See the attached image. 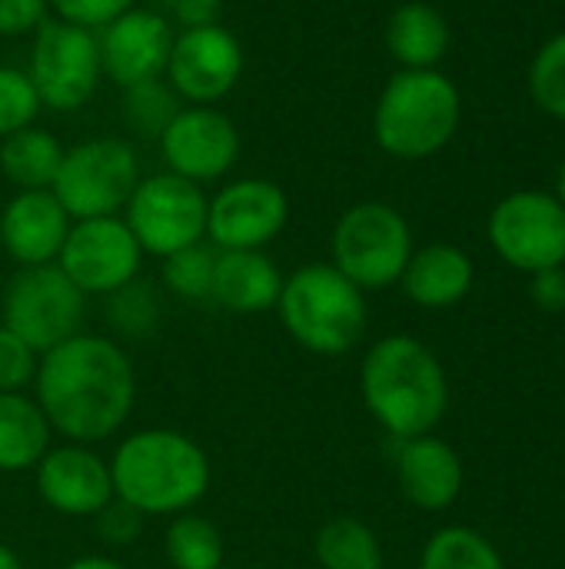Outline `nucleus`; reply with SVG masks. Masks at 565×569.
I'll list each match as a JSON object with an SVG mask.
<instances>
[{"label": "nucleus", "mask_w": 565, "mask_h": 569, "mask_svg": "<svg viewBox=\"0 0 565 569\" xmlns=\"http://www.w3.org/2000/svg\"><path fill=\"white\" fill-rule=\"evenodd\" d=\"M386 47L403 70H433L450 47L446 17L423 0H410L393 10L386 23Z\"/></svg>", "instance_id": "obj_22"}, {"label": "nucleus", "mask_w": 565, "mask_h": 569, "mask_svg": "<svg viewBox=\"0 0 565 569\" xmlns=\"http://www.w3.org/2000/svg\"><path fill=\"white\" fill-rule=\"evenodd\" d=\"M529 90L546 113L565 120V33L553 37L536 53L529 70Z\"/></svg>", "instance_id": "obj_32"}, {"label": "nucleus", "mask_w": 565, "mask_h": 569, "mask_svg": "<svg viewBox=\"0 0 565 569\" xmlns=\"http://www.w3.org/2000/svg\"><path fill=\"white\" fill-rule=\"evenodd\" d=\"M220 569H240V567H220Z\"/></svg>", "instance_id": "obj_42"}, {"label": "nucleus", "mask_w": 565, "mask_h": 569, "mask_svg": "<svg viewBox=\"0 0 565 569\" xmlns=\"http://www.w3.org/2000/svg\"><path fill=\"white\" fill-rule=\"evenodd\" d=\"M173 27L153 7H130L117 20L97 30L103 73L117 87H137L147 80H160L173 50Z\"/></svg>", "instance_id": "obj_16"}, {"label": "nucleus", "mask_w": 565, "mask_h": 569, "mask_svg": "<svg viewBox=\"0 0 565 569\" xmlns=\"http://www.w3.org/2000/svg\"><path fill=\"white\" fill-rule=\"evenodd\" d=\"M47 3L57 20L77 23L87 30H100L120 13H127L130 7H137V0H47Z\"/></svg>", "instance_id": "obj_34"}, {"label": "nucleus", "mask_w": 565, "mask_h": 569, "mask_svg": "<svg viewBox=\"0 0 565 569\" xmlns=\"http://www.w3.org/2000/svg\"><path fill=\"white\" fill-rule=\"evenodd\" d=\"M37 353L0 323V393H23L37 377Z\"/></svg>", "instance_id": "obj_33"}, {"label": "nucleus", "mask_w": 565, "mask_h": 569, "mask_svg": "<svg viewBox=\"0 0 565 569\" xmlns=\"http://www.w3.org/2000/svg\"><path fill=\"white\" fill-rule=\"evenodd\" d=\"M47 20V0H0V37H33Z\"/></svg>", "instance_id": "obj_35"}, {"label": "nucleus", "mask_w": 565, "mask_h": 569, "mask_svg": "<svg viewBox=\"0 0 565 569\" xmlns=\"http://www.w3.org/2000/svg\"><path fill=\"white\" fill-rule=\"evenodd\" d=\"M27 77L40 97V107H50L57 113L80 110L97 93V83L103 77L97 30L50 17L33 33Z\"/></svg>", "instance_id": "obj_9"}, {"label": "nucleus", "mask_w": 565, "mask_h": 569, "mask_svg": "<svg viewBox=\"0 0 565 569\" xmlns=\"http://www.w3.org/2000/svg\"><path fill=\"white\" fill-rule=\"evenodd\" d=\"M160 303L150 283L130 280L127 287L107 293V320L123 333V337H147L157 327Z\"/></svg>", "instance_id": "obj_30"}, {"label": "nucleus", "mask_w": 565, "mask_h": 569, "mask_svg": "<svg viewBox=\"0 0 565 569\" xmlns=\"http://www.w3.org/2000/svg\"><path fill=\"white\" fill-rule=\"evenodd\" d=\"M290 220V200L280 183L243 177L206 200V237L216 250H263Z\"/></svg>", "instance_id": "obj_14"}, {"label": "nucleus", "mask_w": 565, "mask_h": 569, "mask_svg": "<svg viewBox=\"0 0 565 569\" xmlns=\"http://www.w3.org/2000/svg\"><path fill=\"white\" fill-rule=\"evenodd\" d=\"M0 317L40 357L83 333L87 293L57 263L20 267L0 293Z\"/></svg>", "instance_id": "obj_6"}, {"label": "nucleus", "mask_w": 565, "mask_h": 569, "mask_svg": "<svg viewBox=\"0 0 565 569\" xmlns=\"http://www.w3.org/2000/svg\"><path fill=\"white\" fill-rule=\"evenodd\" d=\"M123 223L143 253L170 257L206 237V193L176 173H153L137 183L123 207Z\"/></svg>", "instance_id": "obj_10"}, {"label": "nucleus", "mask_w": 565, "mask_h": 569, "mask_svg": "<svg viewBox=\"0 0 565 569\" xmlns=\"http://www.w3.org/2000/svg\"><path fill=\"white\" fill-rule=\"evenodd\" d=\"M180 110L183 100L173 93L170 83H163V77L123 90V123L143 140H160V133L173 123Z\"/></svg>", "instance_id": "obj_28"}, {"label": "nucleus", "mask_w": 565, "mask_h": 569, "mask_svg": "<svg viewBox=\"0 0 565 569\" xmlns=\"http://www.w3.org/2000/svg\"><path fill=\"white\" fill-rule=\"evenodd\" d=\"M533 300L543 310H565V270L549 267L533 273Z\"/></svg>", "instance_id": "obj_38"}, {"label": "nucleus", "mask_w": 565, "mask_h": 569, "mask_svg": "<svg viewBox=\"0 0 565 569\" xmlns=\"http://www.w3.org/2000/svg\"><path fill=\"white\" fill-rule=\"evenodd\" d=\"M280 290H283V273L263 250H216L210 300H216L223 310L230 313L273 310Z\"/></svg>", "instance_id": "obj_20"}, {"label": "nucleus", "mask_w": 565, "mask_h": 569, "mask_svg": "<svg viewBox=\"0 0 565 569\" xmlns=\"http://www.w3.org/2000/svg\"><path fill=\"white\" fill-rule=\"evenodd\" d=\"M97 530H100V537H103L107 543L127 547L130 540L140 537V530H143V513H137L130 503H123V500L113 497V500L97 513Z\"/></svg>", "instance_id": "obj_36"}, {"label": "nucleus", "mask_w": 565, "mask_h": 569, "mask_svg": "<svg viewBox=\"0 0 565 569\" xmlns=\"http://www.w3.org/2000/svg\"><path fill=\"white\" fill-rule=\"evenodd\" d=\"M420 569H503V557L483 533L470 527H446L423 547Z\"/></svg>", "instance_id": "obj_27"}, {"label": "nucleus", "mask_w": 565, "mask_h": 569, "mask_svg": "<svg viewBox=\"0 0 565 569\" xmlns=\"http://www.w3.org/2000/svg\"><path fill=\"white\" fill-rule=\"evenodd\" d=\"M410 253V223L390 203H356L333 227V267L360 290L393 287L403 277Z\"/></svg>", "instance_id": "obj_8"}, {"label": "nucleus", "mask_w": 565, "mask_h": 569, "mask_svg": "<svg viewBox=\"0 0 565 569\" xmlns=\"http://www.w3.org/2000/svg\"><path fill=\"white\" fill-rule=\"evenodd\" d=\"M283 330L310 353L340 357L353 350L366 330L363 290L333 263H306L283 277L276 300Z\"/></svg>", "instance_id": "obj_4"}, {"label": "nucleus", "mask_w": 565, "mask_h": 569, "mask_svg": "<svg viewBox=\"0 0 565 569\" xmlns=\"http://www.w3.org/2000/svg\"><path fill=\"white\" fill-rule=\"evenodd\" d=\"M163 550L173 569H220L223 567V537L216 523L196 513H176L167 527Z\"/></svg>", "instance_id": "obj_26"}, {"label": "nucleus", "mask_w": 565, "mask_h": 569, "mask_svg": "<svg viewBox=\"0 0 565 569\" xmlns=\"http://www.w3.org/2000/svg\"><path fill=\"white\" fill-rule=\"evenodd\" d=\"M213 267H216V247L200 240L193 247L163 257V283L180 300H210Z\"/></svg>", "instance_id": "obj_29"}, {"label": "nucleus", "mask_w": 565, "mask_h": 569, "mask_svg": "<svg viewBox=\"0 0 565 569\" xmlns=\"http://www.w3.org/2000/svg\"><path fill=\"white\" fill-rule=\"evenodd\" d=\"M50 423L37 400L0 393V473H23L50 450Z\"/></svg>", "instance_id": "obj_23"}, {"label": "nucleus", "mask_w": 565, "mask_h": 569, "mask_svg": "<svg viewBox=\"0 0 565 569\" xmlns=\"http://www.w3.org/2000/svg\"><path fill=\"white\" fill-rule=\"evenodd\" d=\"M40 110L43 107H40V97H37L27 70L0 63V140L23 127H33Z\"/></svg>", "instance_id": "obj_31"}, {"label": "nucleus", "mask_w": 565, "mask_h": 569, "mask_svg": "<svg viewBox=\"0 0 565 569\" xmlns=\"http://www.w3.org/2000/svg\"><path fill=\"white\" fill-rule=\"evenodd\" d=\"M157 143L167 170L193 183L216 180L240 160V130L216 107H183Z\"/></svg>", "instance_id": "obj_15"}, {"label": "nucleus", "mask_w": 565, "mask_h": 569, "mask_svg": "<svg viewBox=\"0 0 565 569\" xmlns=\"http://www.w3.org/2000/svg\"><path fill=\"white\" fill-rule=\"evenodd\" d=\"M167 7V20H176L183 30L190 27H206V23H220V10L223 0H163Z\"/></svg>", "instance_id": "obj_37"}, {"label": "nucleus", "mask_w": 565, "mask_h": 569, "mask_svg": "<svg viewBox=\"0 0 565 569\" xmlns=\"http://www.w3.org/2000/svg\"><path fill=\"white\" fill-rule=\"evenodd\" d=\"M37 493L63 517H97L113 500L110 463L83 443H63L40 457Z\"/></svg>", "instance_id": "obj_17"}, {"label": "nucleus", "mask_w": 565, "mask_h": 569, "mask_svg": "<svg viewBox=\"0 0 565 569\" xmlns=\"http://www.w3.org/2000/svg\"><path fill=\"white\" fill-rule=\"evenodd\" d=\"M33 387L50 430L83 447L113 437L137 400L130 357L97 333H77L40 353Z\"/></svg>", "instance_id": "obj_1"}, {"label": "nucleus", "mask_w": 565, "mask_h": 569, "mask_svg": "<svg viewBox=\"0 0 565 569\" xmlns=\"http://www.w3.org/2000/svg\"><path fill=\"white\" fill-rule=\"evenodd\" d=\"M406 297L426 310L456 307L473 287V260L453 243H430L410 253V263L400 277Z\"/></svg>", "instance_id": "obj_21"}, {"label": "nucleus", "mask_w": 565, "mask_h": 569, "mask_svg": "<svg viewBox=\"0 0 565 569\" xmlns=\"http://www.w3.org/2000/svg\"><path fill=\"white\" fill-rule=\"evenodd\" d=\"M163 77L183 103L213 107L243 77V43L223 23L180 30Z\"/></svg>", "instance_id": "obj_13"}, {"label": "nucleus", "mask_w": 565, "mask_h": 569, "mask_svg": "<svg viewBox=\"0 0 565 569\" xmlns=\"http://www.w3.org/2000/svg\"><path fill=\"white\" fill-rule=\"evenodd\" d=\"M63 147L50 130L23 127L0 140V170L17 190H50Z\"/></svg>", "instance_id": "obj_24"}, {"label": "nucleus", "mask_w": 565, "mask_h": 569, "mask_svg": "<svg viewBox=\"0 0 565 569\" xmlns=\"http://www.w3.org/2000/svg\"><path fill=\"white\" fill-rule=\"evenodd\" d=\"M460 123V93L440 70H400L376 100V143L400 160L433 157Z\"/></svg>", "instance_id": "obj_5"}, {"label": "nucleus", "mask_w": 565, "mask_h": 569, "mask_svg": "<svg viewBox=\"0 0 565 569\" xmlns=\"http://www.w3.org/2000/svg\"><path fill=\"white\" fill-rule=\"evenodd\" d=\"M113 497L143 517H176L193 510L210 487L206 453L180 430H140L110 460Z\"/></svg>", "instance_id": "obj_3"}, {"label": "nucleus", "mask_w": 565, "mask_h": 569, "mask_svg": "<svg viewBox=\"0 0 565 569\" xmlns=\"http://www.w3.org/2000/svg\"><path fill=\"white\" fill-rule=\"evenodd\" d=\"M143 250L123 217H90L73 220L57 257V267L90 297L113 293L137 280Z\"/></svg>", "instance_id": "obj_12"}, {"label": "nucleus", "mask_w": 565, "mask_h": 569, "mask_svg": "<svg viewBox=\"0 0 565 569\" xmlns=\"http://www.w3.org/2000/svg\"><path fill=\"white\" fill-rule=\"evenodd\" d=\"M556 200L565 207V163H563V170H559V193H556Z\"/></svg>", "instance_id": "obj_41"}, {"label": "nucleus", "mask_w": 565, "mask_h": 569, "mask_svg": "<svg viewBox=\"0 0 565 569\" xmlns=\"http://www.w3.org/2000/svg\"><path fill=\"white\" fill-rule=\"evenodd\" d=\"M490 240L496 253L526 273L565 263V207L539 190L506 197L490 217Z\"/></svg>", "instance_id": "obj_11"}, {"label": "nucleus", "mask_w": 565, "mask_h": 569, "mask_svg": "<svg viewBox=\"0 0 565 569\" xmlns=\"http://www.w3.org/2000/svg\"><path fill=\"white\" fill-rule=\"evenodd\" d=\"M140 183V163L127 140L93 137L63 150L50 193L70 220L117 217Z\"/></svg>", "instance_id": "obj_7"}, {"label": "nucleus", "mask_w": 565, "mask_h": 569, "mask_svg": "<svg viewBox=\"0 0 565 569\" xmlns=\"http://www.w3.org/2000/svg\"><path fill=\"white\" fill-rule=\"evenodd\" d=\"M316 563L323 569H383L380 537L356 517H333L316 530Z\"/></svg>", "instance_id": "obj_25"}, {"label": "nucleus", "mask_w": 565, "mask_h": 569, "mask_svg": "<svg viewBox=\"0 0 565 569\" xmlns=\"http://www.w3.org/2000/svg\"><path fill=\"white\" fill-rule=\"evenodd\" d=\"M396 477L403 497L420 510H446L463 490V460L460 453L436 437L400 440Z\"/></svg>", "instance_id": "obj_19"}, {"label": "nucleus", "mask_w": 565, "mask_h": 569, "mask_svg": "<svg viewBox=\"0 0 565 569\" xmlns=\"http://www.w3.org/2000/svg\"><path fill=\"white\" fill-rule=\"evenodd\" d=\"M70 223V213L50 190H17L0 213V247L20 267L57 263Z\"/></svg>", "instance_id": "obj_18"}, {"label": "nucleus", "mask_w": 565, "mask_h": 569, "mask_svg": "<svg viewBox=\"0 0 565 569\" xmlns=\"http://www.w3.org/2000/svg\"><path fill=\"white\" fill-rule=\"evenodd\" d=\"M360 390L373 420L396 440L426 437L450 407L443 363L413 337L376 340L363 357Z\"/></svg>", "instance_id": "obj_2"}, {"label": "nucleus", "mask_w": 565, "mask_h": 569, "mask_svg": "<svg viewBox=\"0 0 565 569\" xmlns=\"http://www.w3.org/2000/svg\"><path fill=\"white\" fill-rule=\"evenodd\" d=\"M63 569H123L117 560H110V557H80V560H73V563H67Z\"/></svg>", "instance_id": "obj_39"}, {"label": "nucleus", "mask_w": 565, "mask_h": 569, "mask_svg": "<svg viewBox=\"0 0 565 569\" xmlns=\"http://www.w3.org/2000/svg\"><path fill=\"white\" fill-rule=\"evenodd\" d=\"M0 569H23L20 560H17V553L10 547H3V543H0Z\"/></svg>", "instance_id": "obj_40"}]
</instances>
